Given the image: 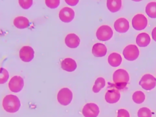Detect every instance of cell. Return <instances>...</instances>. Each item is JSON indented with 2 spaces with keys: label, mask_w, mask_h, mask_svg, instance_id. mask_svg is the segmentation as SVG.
I'll use <instances>...</instances> for the list:
<instances>
[{
  "label": "cell",
  "mask_w": 156,
  "mask_h": 117,
  "mask_svg": "<svg viewBox=\"0 0 156 117\" xmlns=\"http://www.w3.org/2000/svg\"><path fill=\"white\" fill-rule=\"evenodd\" d=\"M2 104L4 110L8 113H15L21 107L19 98L13 94L6 95L2 100Z\"/></svg>",
  "instance_id": "obj_1"
},
{
  "label": "cell",
  "mask_w": 156,
  "mask_h": 117,
  "mask_svg": "<svg viewBox=\"0 0 156 117\" xmlns=\"http://www.w3.org/2000/svg\"><path fill=\"white\" fill-rule=\"evenodd\" d=\"M139 49L135 44H129L123 50L122 54L124 58L129 61H133L139 56Z\"/></svg>",
  "instance_id": "obj_6"
},
{
  "label": "cell",
  "mask_w": 156,
  "mask_h": 117,
  "mask_svg": "<svg viewBox=\"0 0 156 117\" xmlns=\"http://www.w3.org/2000/svg\"><path fill=\"white\" fill-rule=\"evenodd\" d=\"M132 24L133 27L136 30H143L147 26V20L144 15L136 14L132 18Z\"/></svg>",
  "instance_id": "obj_7"
},
{
  "label": "cell",
  "mask_w": 156,
  "mask_h": 117,
  "mask_svg": "<svg viewBox=\"0 0 156 117\" xmlns=\"http://www.w3.org/2000/svg\"><path fill=\"white\" fill-rule=\"evenodd\" d=\"M113 32L112 28L107 25H102L100 26L96 33L97 38L100 41L109 40L113 36Z\"/></svg>",
  "instance_id": "obj_4"
},
{
  "label": "cell",
  "mask_w": 156,
  "mask_h": 117,
  "mask_svg": "<svg viewBox=\"0 0 156 117\" xmlns=\"http://www.w3.org/2000/svg\"><path fill=\"white\" fill-rule=\"evenodd\" d=\"M57 99L61 105H68L72 101L73 93L68 88H63L58 91Z\"/></svg>",
  "instance_id": "obj_3"
},
{
  "label": "cell",
  "mask_w": 156,
  "mask_h": 117,
  "mask_svg": "<svg viewBox=\"0 0 156 117\" xmlns=\"http://www.w3.org/2000/svg\"><path fill=\"white\" fill-rule=\"evenodd\" d=\"M114 28L119 33H125L129 29V23L124 18H118L114 23Z\"/></svg>",
  "instance_id": "obj_12"
},
{
  "label": "cell",
  "mask_w": 156,
  "mask_h": 117,
  "mask_svg": "<svg viewBox=\"0 0 156 117\" xmlns=\"http://www.w3.org/2000/svg\"><path fill=\"white\" fill-rule=\"evenodd\" d=\"M9 78V74L7 69L4 68H0V84L6 83Z\"/></svg>",
  "instance_id": "obj_24"
},
{
  "label": "cell",
  "mask_w": 156,
  "mask_h": 117,
  "mask_svg": "<svg viewBox=\"0 0 156 117\" xmlns=\"http://www.w3.org/2000/svg\"><path fill=\"white\" fill-rule=\"evenodd\" d=\"M14 26L20 29H23L28 27L30 25V22L28 18L23 16H18L13 20Z\"/></svg>",
  "instance_id": "obj_17"
},
{
  "label": "cell",
  "mask_w": 156,
  "mask_h": 117,
  "mask_svg": "<svg viewBox=\"0 0 156 117\" xmlns=\"http://www.w3.org/2000/svg\"><path fill=\"white\" fill-rule=\"evenodd\" d=\"M65 1L66 4L71 6H74L77 5L79 2V0H65Z\"/></svg>",
  "instance_id": "obj_29"
},
{
  "label": "cell",
  "mask_w": 156,
  "mask_h": 117,
  "mask_svg": "<svg viewBox=\"0 0 156 117\" xmlns=\"http://www.w3.org/2000/svg\"><path fill=\"white\" fill-rule=\"evenodd\" d=\"M120 93L116 89L108 90L105 94V99L109 104H115L120 99Z\"/></svg>",
  "instance_id": "obj_14"
},
{
  "label": "cell",
  "mask_w": 156,
  "mask_h": 117,
  "mask_svg": "<svg viewBox=\"0 0 156 117\" xmlns=\"http://www.w3.org/2000/svg\"><path fill=\"white\" fill-rule=\"evenodd\" d=\"M80 40L79 37L74 33L68 34L65 38V43L66 45L69 48H76L79 46Z\"/></svg>",
  "instance_id": "obj_13"
},
{
  "label": "cell",
  "mask_w": 156,
  "mask_h": 117,
  "mask_svg": "<svg viewBox=\"0 0 156 117\" xmlns=\"http://www.w3.org/2000/svg\"><path fill=\"white\" fill-rule=\"evenodd\" d=\"M145 12L150 18H156V2H149L146 6Z\"/></svg>",
  "instance_id": "obj_21"
},
{
  "label": "cell",
  "mask_w": 156,
  "mask_h": 117,
  "mask_svg": "<svg viewBox=\"0 0 156 117\" xmlns=\"http://www.w3.org/2000/svg\"><path fill=\"white\" fill-rule=\"evenodd\" d=\"M107 51V47L105 44L97 43L93 46L92 54L96 57H102L106 55Z\"/></svg>",
  "instance_id": "obj_16"
},
{
  "label": "cell",
  "mask_w": 156,
  "mask_h": 117,
  "mask_svg": "<svg viewBox=\"0 0 156 117\" xmlns=\"http://www.w3.org/2000/svg\"><path fill=\"white\" fill-rule=\"evenodd\" d=\"M61 68L66 71L73 72L77 68V63L74 59L69 57L66 58L62 61Z\"/></svg>",
  "instance_id": "obj_15"
},
{
  "label": "cell",
  "mask_w": 156,
  "mask_h": 117,
  "mask_svg": "<svg viewBox=\"0 0 156 117\" xmlns=\"http://www.w3.org/2000/svg\"><path fill=\"white\" fill-rule=\"evenodd\" d=\"M105 85V79L102 77H99L97 78V79L95 80L94 84L92 88V90L94 93H97L101 91Z\"/></svg>",
  "instance_id": "obj_22"
},
{
  "label": "cell",
  "mask_w": 156,
  "mask_h": 117,
  "mask_svg": "<svg viewBox=\"0 0 156 117\" xmlns=\"http://www.w3.org/2000/svg\"><path fill=\"white\" fill-rule=\"evenodd\" d=\"M137 115L138 117H152V112L147 107H141L138 110Z\"/></svg>",
  "instance_id": "obj_25"
},
{
  "label": "cell",
  "mask_w": 156,
  "mask_h": 117,
  "mask_svg": "<svg viewBox=\"0 0 156 117\" xmlns=\"http://www.w3.org/2000/svg\"><path fill=\"white\" fill-rule=\"evenodd\" d=\"M152 39L155 41H156V27H154L152 29Z\"/></svg>",
  "instance_id": "obj_30"
},
{
  "label": "cell",
  "mask_w": 156,
  "mask_h": 117,
  "mask_svg": "<svg viewBox=\"0 0 156 117\" xmlns=\"http://www.w3.org/2000/svg\"><path fill=\"white\" fill-rule=\"evenodd\" d=\"M45 4L47 7L50 9H55L58 7L60 4L59 0H46Z\"/></svg>",
  "instance_id": "obj_27"
},
{
  "label": "cell",
  "mask_w": 156,
  "mask_h": 117,
  "mask_svg": "<svg viewBox=\"0 0 156 117\" xmlns=\"http://www.w3.org/2000/svg\"><path fill=\"white\" fill-rule=\"evenodd\" d=\"M113 80L117 88H124L129 81V73L124 69H118L113 74Z\"/></svg>",
  "instance_id": "obj_2"
},
{
  "label": "cell",
  "mask_w": 156,
  "mask_h": 117,
  "mask_svg": "<svg viewBox=\"0 0 156 117\" xmlns=\"http://www.w3.org/2000/svg\"><path fill=\"white\" fill-rule=\"evenodd\" d=\"M21 60L24 62H30L34 58V50L29 46H23L19 52Z\"/></svg>",
  "instance_id": "obj_10"
},
{
  "label": "cell",
  "mask_w": 156,
  "mask_h": 117,
  "mask_svg": "<svg viewBox=\"0 0 156 117\" xmlns=\"http://www.w3.org/2000/svg\"><path fill=\"white\" fill-rule=\"evenodd\" d=\"M24 87V79L19 76H14L9 82V88L13 93H18Z\"/></svg>",
  "instance_id": "obj_9"
},
{
  "label": "cell",
  "mask_w": 156,
  "mask_h": 117,
  "mask_svg": "<svg viewBox=\"0 0 156 117\" xmlns=\"http://www.w3.org/2000/svg\"><path fill=\"white\" fill-rule=\"evenodd\" d=\"M151 38L149 34L146 32L139 34L136 38V43L140 47H146L150 43Z\"/></svg>",
  "instance_id": "obj_18"
},
{
  "label": "cell",
  "mask_w": 156,
  "mask_h": 117,
  "mask_svg": "<svg viewBox=\"0 0 156 117\" xmlns=\"http://www.w3.org/2000/svg\"><path fill=\"white\" fill-rule=\"evenodd\" d=\"M122 5V1L121 0H107V7L108 10L112 13L119 11Z\"/></svg>",
  "instance_id": "obj_20"
},
{
  "label": "cell",
  "mask_w": 156,
  "mask_h": 117,
  "mask_svg": "<svg viewBox=\"0 0 156 117\" xmlns=\"http://www.w3.org/2000/svg\"><path fill=\"white\" fill-rule=\"evenodd\" d=\"M18 3L21 7L23 9L27 10L29 9L33 4L32 0H19Z\"/></svg>",
  "instance_id": "obj_26"
},
{
  "label": "cell",
  "mask_w": 156,
  "mask_h": 117,
  "mask_svg": "<svg viewBox=\"0 0 156 117\" xmlns=\"http://www.w3.org/2000/svg\"><path fill=\"white\" fill-rule=\"evenodd\" d=\"M132 100L136 104H141L145 100V94L141 91H136L132 94Z\"/></svg>",
  "instance_id": "obj_23"
},
{
  "label": "cell",
  "mask_w": 156,
  "mask_h": 117,
  "mask_svg": "<svg viewBox=\"0 0 156 117\" xmlns=\"http://www.w3.org/2000/svg\"><path fill=\"white\" fill-rule=\"evenodd\" d=\"M117 117H130V114L127 110L121 108L118 110Z\"/></svg>",
  "instance_id": "obj_28"
},
{
  "label": "cell",
  "mask_w": 156,
  "mask_h": 117,
  "mask_svg": "<svg viewBox=\"0 0 156 117\" xmlns=\"http://www.w3.org/2000/svg\"><path fill=\"white\" fill-rule=\"evenodd\" d=\"M139 85L145 90H151L156 85V78L150 74H146L141 78Z\"/></svg>",
  "instance_id": "obj_5"
},
{
  "label": "cell",
  "mask_w": 156,
  "mask_h": 117,
  "mask_svg": "<svg viewBox=\"0 0 156 117\" xmlns=\"http://www.w3.org/2000/svg\"><path fill=\"white\" fill-rule=\"evenodd\" d=\"M82 113L84 117H97L99 113V108L94 103H87L83 106Z\"/></svg>",
  "instance_id": "obj_8"
},
{
  "label": "cell",
  "mask_w": 156,
  "mask_h": 117,
  "mask_svg": "<svg viewBox=\"0 0 156 117\" xmlns=\"http://www.w3.org/2000/svg\"><path fill=\"white\" fill-rule=\"evenodd\" d=\"M59 18L63 23H70L74 18L75 13L73 9L68 7L62 8L59 12Z\"/></svg>",
  "instance_id": "obj_11"
},
{
  "label": "cell",
  "mask_w": 156,
  "mask_h": 117,
  "mask_svg": "<svg viewBox=\"0 0 156 117\" xmlns=\"http://www.w3.org/2000/svg\"><path fill=\"white\" fill-rule=\"evenodd\" d=\"M108 62L113 67L119 66L122 62V57L119 54L112 52L108 57Z\"/></svg>",
  "instance_id": "obj_19"
}]
</instances>
